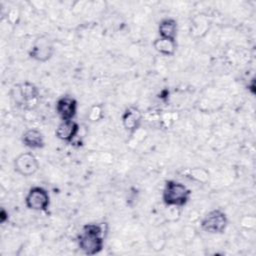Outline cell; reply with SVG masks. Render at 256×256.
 <instances>
[{
  "instance_id": "5b68a950",
  "label": "cell",
  "mask_w": 256,
  "mask_h": 256,
  "mask_svg": "<svg viewBox=\"0 0 256 256\" xmlns=\"http://www.w3.org/2000/svg\"><path fill=\"white\" fill-rule=\"evenodd\" d=\"M13 167L16 173L21 176L29 177L34 175L39 170V161L31 152L20 153L13 162Z\"/></svg>"
},
{
  "instance_id": "9c48e42d",
  "label": "cell",
  "mask_w": 256,
  "mask_h": 256,
  "mask_svg": "<svg viewBox=\"0 0 256 256\" xmlns=\"http://www.w3.org/2000/svg\"><path fill=\"white\" fill-rule=\"evenodd\" d=\"M14 90L15 93L13 96L18 104L28 105L30 102L36 101L39 97V89L32 82H23L17 85Z\"/></svg>"
},
{
  "instance_id": "6da1fadb",
  "label": "cell",
  "mask_w": 256,
  "mask_h": 256,
  "mask_svg": "<svg viewBox=\"0 0 256 256\" xmlns=\"http://www.w3.org/2000/svg\"><path fill=\"white\" fill-rule=\"evenodd\" d=\"M104 226L99 223L85 224L77 235L78 248L88 256L99 254L104 248Z\"/></svg>"
},
{
  "instance_id": "7a4b0ae2",
  "label": "cell",
  "mask_w": 256,
  "mask_h": 256,
  "mask_svg": "<svg viewBox=\"0 0 256 256\" xmlns=\"http://www.w3.org/2000/svg\"><path fill=\"white\" fill-rule=\"evenodd\" d=\"M191 190L182 182L167 180L162 190V202L169 208H181L191 199Z\"/></svg>"
},
{
  "instance_id": "5bb4252c",
  "label": "cell",
  "mask_w": 256,
  "mask_h": 256,
  "mask_svg": "<svg viewBox=\"0 0 256 256\" xmlns=\"http://www.w3.org/2000/svg\"><path fill=\"white\" fill-rule=\"evenodd\" d=\"M188 176L198 182H206L209 180V173L202 168H195L189 171Z\"/></svg>"
},
{
  "instance_id": "3957f363",
  "label": "cell",
  "mask_w": 256,
  "mask_h": 256,
  "mask_svg": "<svg viewBox=\"0 0 256 256\" xmlns=\"http://www.w3.org/2000/svg\"><path fill=\"white\" fill-rule=\"evenodd\" d=\"M229 224L227 214L220 208L210 210L200 222L201 229L209 234H222L226 231Z\"/></svg>"
},
{
  "instance_id": "4fadbf2b",
  "label": "cell",
  "mask_w": 256,
  "mask_h": 256,
  "mask_svg": "<svg viewBox=\"0 0 256 256\" xmlns=\"http://www.w3.org/2000/svg\"><path fill=\"white\" fill-rule=\"evenodd\" d=\"M154 49L163 56H173L177 49V43L174 40L157 37L153 41Z\"/></svg>"
},
{
  "instance_id": "7c38bea8",
  "label": "cell",
  "mask_w": 256,
  "mask_h": 256,
  "mask_svg": "<svg viewBox=\"0 0 256 256\" xmlns=\"http://www.w3.org/2000/svg\"><path fill=\"white\" fill-rule=\"evenodd\" d=\"M158 37L176 41L178 35V22L172 17H166L160 20L158 24Z\"/></svg>"
},
{
  "instance_id": "2e32d148",
  "label": "cell",
  "mask_w": 256,
  "mask_h": 256,
  "mask_svg": "<svg viewBox=\"0 0 256 256\" xmlns=\"http://www.w3.org/2000/svg\"><path fill=\"white\" fill-rule=\"evenodd\" d=\"M8 219H9V213L4 208H2L0 211V222L4 224Z\"/></svg>"
},
{
  "instance_id": "8fae6325",
  "label": "cell",
  "mask_w": 256,
  "mask_h": 256,
  "mask_svg": "<svg viewBox=\"0 0 256 256\" xmlns=\"http://www.w3.org/2000/svg\"><path fill=\"white\" fill-rule=\"evenodd\" d=\"M23 145L29 149H42L45 146V139L43 133L35 128L27 129L21 137Z\"/></svg>"
},
{
  "instance_id": "ba28073f",
  "label": "cell",
  "mask_w": 256,
  "mask_h": 256,
  "mask_svg": "<svg viewBox=\"0 0 256 256\" xmlns=\"http://www.w3.org/2000/svg\"><path fill=\"white\" fill-rule=\"evenodd\" d=\"M142 119L143 114L141 110L136 106L127 107L121 116L122 126L129 134H134L140 128Z\"/></svg>"
},
{
  "instance_id": "9a60e30c",
  "label": "cell",
  "mask_w": 256,
  "mask_h": 256,
  "mask_svg": "<svg viewBox=\"0 0 256 256\" xmlns=\"http://www.w3.org/2000/svg\"><path fill=\"white\" fill-rule=\"evenodd\" d=\"M103 116H104V110L101 104H95L94 106H92L88 114V118L91 122L100 121L103 118Z\"/></svg>"
},
{
  "instance_id": "8992f818",
  "label": "cell",
  "mask_w": 256,
  "mask_h": 256,
  "mask_svg": "<svg viewBox=\"0 0 256 256\" xmlns=\"http://www.w3.org/2000/svg\"><path fill=\"white\" fill-rule=\"evenodd\" d=\"M54 52L55 48L52 42L46 37H39L32 44L28 54L34 61L45 63L52 58Z\"/></svg>"
},
{
  "instance_id": "30bf717a",
  "label": "cell",
  "mask_w": 256,
  "mask_h": 256,
  "mask_svg": "<svg viewBox=\"0 0 256 256\" xmlns=\"http://www.w3.org/2000/svg\"><path fill=\"white\" fill-rule=\"evenodd\" d=\"M79 124L74 120L61 121L55 130V136L63 142L71 143L79 133Z\"/></svg>"
},
{
  "instance_id": "52a82bcc",
  "label": "cell",
  "mask_w": 256,
  "mask_h": 256,
  "mask_svg": "<svg viewBox=\"0 0 256 256\" xmlns=\"http://www.w3.org/2000/svg\"><path fill=\"white\" fill-rule=\"evenodd\" d=\"M78 102L69 95H63L57 99L55 104V111L61 121L74 120L77 115Z\"/></svg>"
},
{
  "instance_id": "277c9868",
  "label": "cell",
  "mask_w": 256,
  "mask_h": 256,
  "mask_svg": "<svg viewBox=\"0 0 256 256\" xmlns=\"http://www.w3.org/2000/svg\"><path fill=\"white\" fill-rule=\"evenodd\" d=\"M50 194L47 189L42 186L31 187L24 199L25 206L29 210L37 212H46L50 207Z\"/></svg>"
}]
</instances>
